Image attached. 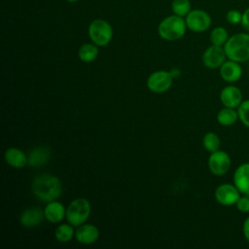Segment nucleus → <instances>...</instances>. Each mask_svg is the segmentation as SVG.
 <instances>
[{"label":"nucleus","instance_id":"nucleus-10","mask_svg":"<svg viewBox=\"0 0 249 249\" xmlns=\"http://www.w3.org/2000/svg\"><path fill=\"white\" fill-rule=\"evenodd\" d=\"M240 192L234 185L231 184H222L217 187L215 190V198L216 200L225 206H231L236 203L240 196Z\"/></svg>","mask_w":249,"mask_h":249},{"label":"nucleus","instance_id":"nucleus-16","mask_svg":"<svg viewBox=\"0 0 249 249\" xmlns=\"http://www.w3.org/2000/svg\"><path fill=\"white\" fill-rule=\"evenodd\" d=\"M4 158L6 162L15 168H22L28 163L27 156L21 150L15 147L7 149Z\"/></svg>","mask_w":249,"mask_h":249},{"label":"nucleus","instance_id":"nucleus-13","mask_svg":"<svg viewBox=\"0 0 249 249\" xmlns=\"http://www.w3.org/2000/svg\"><path fill=\"white\" fill-rule=\"evenodd\" d=\"M75 237L82 244H91L98 239L99 231L94 225L83 224L76 230Z\"/></svg>","mask_w":249,"mask_h":249},{"label":"nucleus","instance_id":"nucleus-14","mask_svg":"<svg viewBox=\"0 0 249 249\" xmlns=\"http://www.w3.org/2000/svg\"><path fill=\"white\" fill-rule=\"evenodd\" d=\"M45 217V212L38 207H30L23 210L19 216V222L24 228H34L40 225Z\"/></svg>","mask_w":249,"mask_h":249},{"label":"nucleus","instance_id":"nucleus-29","mask_svg":"<svg viewBox=\"0 0 249 249\" xmlns=\"http://www.w3.org/2000/svg\"><path fill=\"white\" fill-rule=\"evenodd\" d=\"M242 231H243V235H244L245 239L249 242V217H247L245 219V221L243 222Z\"/></svg>","mask_w":249,"mask_h":249},{"label":"nucleus","instance_id":"nucleus-1","mask_svg":"<svg viewBox=\"0 0 249 249\" xmlns=\"http://www.w3.org/2000/svg\"><path fill=\"white\" fill-rule=\"evenodd\" d=\"M31 190L38 199L50 202L60 196L62 186L58 177L51 174H41L32 180Z\"/></svg>","mask_w":249,"mask_h":249},{"label":"nucleus","instance_id":"nucleus-2","mask_svg":"<svg viewBox=\"0 0 249 249\" xmlns=\"http://www.w3.org/2000/svg\"><path fill=\"white\" fill-rule=\"evenodd\" d=\"M224 50L227 57L237 62H244L249 59V33H236L231 36Z\"/></svg>","mask_w":249,"mask_h":249},{"label":"nucleus","instance_id":"nucleus-21","mask_svg":"<svg viewBox=\"0 0 249 249\" xmlns=\"http://www.w3.org/2000/svg\"><path fill=\"white\" fill-rule=\"evenodd\" d=\"M74 235H75V231L71 224L70 225L61 224L55 229V231H54L55 238L57 239V241L62 243L70 241Z\"/></svg>","mask_w":249,"mask_h":249},{"label":"nucleus","instance_id":"nucleus-15","mask_svg":"<svg viewBox=\"0 0 249 249\" xmlns=\"http://www.w3.org/2000/svg\"><path fill=\"white\" fill-rule=\"evenodd\" d=\"M233 183L242 195H249V162L240 164L234 171Z\"/></svg>","mask_w":249,"mask_h":249},{"label":"nucleus","instance_id":"nucleus-4","mask_svg":"<svg viewBox=\"0 0 249 249\" xmlns=\"http://www.w3.org/2000/svg\"><path fill=\"white\" fill-rule=\"evenodd\" d=\"M90 214V204L86 198L79 197L70 202L66 208V219L75 227L86 223Z\"/></svg>","mask_w":249,"mask_h":249},{"label":"nucleus","instance_id":"nucleus-5","mask_svg":"<svg viewBox=\"0 0 249 249\" xmlns=\"http://www.w3.org/2000/svg\"><path fill=\"white\" fill-rule=\"evenodd\" d=\"M89 36L98 47L107 46L113 37V29L108 21L101 18L92 20L89 26Z\"/></svg>","mask_w":249,"mask_h":249},{"label":"nucleus","instance_id":"nucleus-22","mask_svg":"<svg viewBox=\"0 0 249 249\" xmlns=\"http://www.w3.org/2000/svg\"><path fill=\"white\" fill-rule=\"evenodd\" d=\"M229 34L226 28L222 26H217L212 29L210 33V41L212 45L216 46H224L229 39Z\"/></svg>","mask_w":249,"mask_h":249},{"label":"nucleus","instance_id":"nucleus-18","mask_svg":"<svg viewBox=\"0 0 249 249\" xmlns=\"http://www.w3.org/2000/svg\"><path fill=\"white\" fill-rule=\"evenodd\" d=\"M50 149L48 147H36L31 150L27 156L28 163L30 166L38 167L46 164L50 159Z\"/></svg>","mask_w":249,"mask_h":249},{"label":"nucleus","instance_id":"nucleus-26","mask_svg":"<svg viewBox=\"0 0 249 249\" xmlns=\"http://www.w3.org/2000/svg\"><path fill=\"white\" fill-rule=\"evenodd\" d=\"M226 18L231 24L241 23L242 13H240L238 10H230L226 15Z\"/></svg>","mask_w":249,"mask_h":249},{"label":"nucleus","instance_id":"nucleus-24","mask_svg":"<svg viewBox=\"0 0 249 249\" xmlns=\"http://www.w3.org/2000/svg\"><path fill=\"white\" fill-rule=\"evenodd\" d=\"M171 10L174 15L185 17L191 11V2L189 0H173L171 3Z\"/></svg>","mask_w":249,"mask_h":249},{"label":"nucleus","instance_id":"nucleus-17","mask_svg":"<svg viewBox=\"0 0 249 249\" xmlns=\"http://www.w3.org/2000/svg\"><path fill=\"white\" fill-rule=\"evenodd\" d=\"M44 212L45 218L51 223H59L66 215V209L60 202L56 200L50 201L46 205Z\"/></svg>","mask_w":249,"mask_h":249},{"label":"nucleus","instance_id":"nucleus-19","mask_svg":"<svg viewBox=\"0 0 249 249\" xmlns=\"http://www.w3.org/2000/svg\"><path fill=\"white\" fill-rule=\"evenodd\" d=\"M238 118V113L234 108L225 107L221 109L217 114V121L221 125L229 126L233 124Z\"/></svg>","mask_w":249,"mask_h":249},{"label":"nucleus","instance_id":"nucleus-30","mask_svg":"<svg viewBox=\"0 0 249 249\" xmlns=\"http://www.w3.org/2000/svg\"><path fill=\"white\" fill-rule=\"evenodd\" d=\"M66 1H68V2H70V3H74V2H77L78 0H66Z\"/></svg>","mask_w":249,"mask_h":249},{"label":"nucleus","instance_id":"nucleus-23","mask_svg":"<svg viewBox=\"0 0 249 249\" xmlns=\"http://www.w3.org/2000/svg\"><path fill=\"white\" fill-rule=\"evenodd\" d=\"M202 144L203 147L205 148L206 151L213 153L219 150L220 145H221V141L219 136L214 133V132H207L202 139Z\"/></svg>","mask_w":249,"mask_h":249},{"label":"nucleus","instance_id":"nucleus-9","mask_svg":"<svg viewBox=\"0 0 249 249\" xmlns=\"http://www.w3.org/2000/svg\"><path fill=\"white\" fill-rule=\"evenodd\" d=\"M226 58L227 54L225 53L224 47L222 46L212 45L208 47L202 54L203 64L210 69L220 68L222 64L226 61Z\"/></svg>","mask_w":249,"mask_h":249},{"label":"nucleus","instance_id":"nucleus-28","mask_svg":"<svg viewBox=\"0 0 249 249\" xmlns=\"http://www.w3.org/2000/svg\"><path fill=\"white\" fill-rule=\"evenodd\" d=\"M241 25L249 33V7L242 13Z\"/></svg>","mask_w":249,"mask_h":249},{"label":"nucleus","instance_id":"nucleus-11","mask_svg":"<svg viewBox=\"0 0 249 249\" xmlns=\"http://www.w3.org/2000/svg\"><path fill=\"white\" fill-rule=\"evenodd\" d=\"M220 99L225 107L237 108L242 100L241 90L235 86L225 87L220 92Z\"/></svg>","mask_w":249,"mask_h":249},{"label":"nucleus","instance_id":"nucleus-20","mask_svg":"<svg viewBox=\"0 0 249 249\" xmlns=\"http://www.w3.org/2000/svg\"><path fill=\"white\" fill-rule=\"evenodd\" d=\"M97 47L98 46H96L95 44H90V43L83 44L78 51L79 58L84 62L93 61L98 55V48Z\"/></svg>","mask_w":249,"mask_h":249},{"label":"nucleus","instance_id":"nucleus-7","mask_svg":"<svg viewBox=\"0 0 249 249\" xmlns=\"http://www.w3.org/2000/svg\"><path fill=\"white\" fill-rule=\"evenodd\" d=\"M173 75L167 71H156L152 73L147 80L148 89L156 93L168 90L173 83Z\"/></svg>","mask_w":249,"mask_h":249},{"label":"nucleus","instance_id":"nucleus-6","mask_svg":"<svg viewBox=\"0 0 249 249\" xmlns=\"http://www.w3.org/2000/svg\"><path fill=\"white\" fill-rule=\"evenodd\" d=\"M185 20L187 27L194 32H204L211 25V17L207 12L200 9L191 10Z\"/></svg>","mask_w":249,"mask_h":249},{"label":"nucleus","instance_id":"nucleus-3","mask_svg":"<svg viewBox=\"0 0 249 249\" xmlns=\"http://www.w3.org/2000/svg\"><path fill=\"white\" fill-rule=\"evenodd\" d=\"M187 28L186 20L183 17L172 15L164 18L160 22L158 32L166 41H176L185 35Z\"/></svg>","mask_w":249,"mask_h":249},{"label":"nucleus","instance_id":"nucleus-8","mask_svg":"<svg viewBox=\"0 0 249 249\" xmlns=\"http://www.w3.org/2000/svg\"><path fill=\"white\" fill-rule=\"evenodd\" d=\"M231 167V158L225 151L218 150L211 153L208 159V168L214 175H225Z\"/></svg>","mask_w":249,"mask_h":249},{"label":"nucleus","instance_id":"nucleus-25","mask_svg":"<svg viewBox=\"0 0 249 249\" xmlns=\"http://www.w3.org/2000/svg\"><path fill=\"white\" fill-rule=\"evenodd\" d=\"M238 118L240 122L247 127H249V99L243 100L237 107Z\"/></svg>","mask_w":249,"mask_h":249},{"label":"nucleus","instance_id":"nucleus-12","mask_svg":"<svg viewBox=\"0 0 249 249\" xmlns=\"http://www.w3.org/2000/svg\"><path fill=\"white\" fill-rule=\"evenodd\" d=\"M220 75L224 81L228 83H234L241 78L242 68L239 62L229 59L220 67Z\"/></svg>","mask_w":249,"mask_h":249},{"label":"nucleus","instance_id":"nucleus-27","mask_svg":"<svg viewBox=\"0 0 249 249\" xmlns=\"http://www.w3.org/2000/svg\"><path fill=\"white\" fill-rule=\"evenodd\" d=\"M235 205L240 212L248 213L249 212V197L247 196V195H244L243 196H239Z\"/></svg>","mask_w":249,"mask_h":249}]
</instances>
